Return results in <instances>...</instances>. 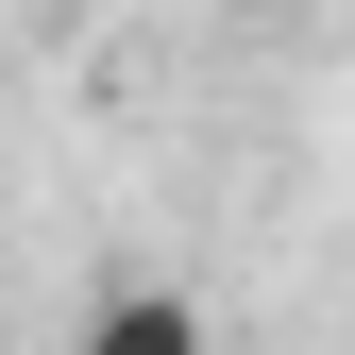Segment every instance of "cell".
Returning a JSON list of instances; mask_svg holds the SVG:
<instances>
[{"label":"cell","mask_w":355,"mask_h":355,"mask_svg":"<svg viewBox=\"0 0 355 355\" xmlns=\"http://www.w3.org/2000/svg\"><path fill=\"white\" fill-rule=\"evenodd\" d=\"M85 355H203V304L169 288V271H136V288L85 304Z\"/></svg>","instance_id":"6da1fadb"}]
</instances>
